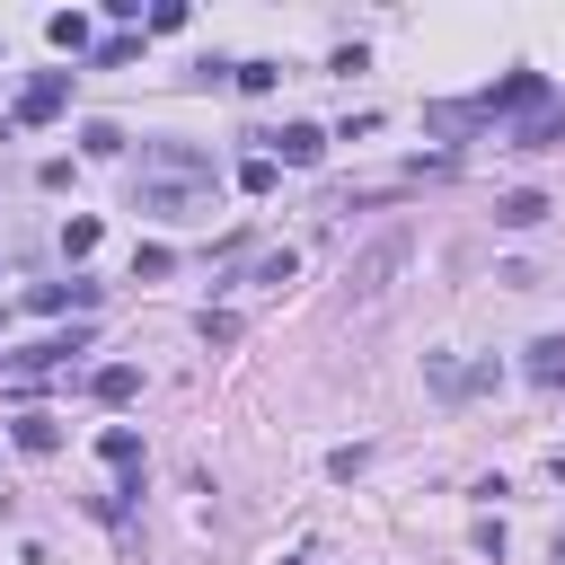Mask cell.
Wrapping results in <instances>:
<instances>
[{
    "mask_svg": "<svg viewBox=\"0 0 565 565\" xmlns=\"http://www.w3.org/2000/svg\"><path fill=\"white\" fill-rule=\"evenodd\" d=\"M212 150L194 141H141V177H132V203L159 212V221H212Z\"/></svg>",
    "mask_w": 565,
    "mask_h": 565,
    "instance_id": "cell-1",
    "label": "cell"
},
{
    "mask_svg": "<svg viewBox=\"0 0 565 565\" xmlns=\"http://www.w3.org/2000/svg\"><path fill=\"white\" fill-rule=\"evenodd\" d=\"M406 256H415V238H406V230L371 238V247L353 256V274H344V300H353V309H380V300H388V282L406 274Z\"/></svg>",
    "mask_w": 565,
    "mask_h": 565,
    "instance_id": "cell-2",
    "label": "cell"
},
{
    "mask_svg": "<svg viewBox=\"0 0 565 565\" xmlns=\"http://www.w3.org/2000/svg\"><path fill=\"white\" fill-rule=\"evenodd\" d=\"M539 106H556V88H547L539 71H503V79L477 97V115H486V124H494V115H512V124H521V115H539Z\"/></svg>",
    "mask_w": 565,
    "mask_h": 565,
    "instance_id": "cell-3",
    "label": "cell"
},
{
    "mask_svg": "<svg viewBox=\"0 0 565 565\" xmlns=\"http://www.w3.org/2000/svg\"><path fill=\"white\" fill-rule=\"evenodd\" d=\"M71 106V71H35L26 88H18V106H9V124H53Z\"/></svg>",
    "mask_w": 565,
    "mask_h": 565,
    "instance_id": "cell-4",
    "label": "cell"
},
{
    "mask_svg": "<svg viewBox=\"0 0 565 565\" xmlns=\"http://www.w3.org/2000/svg\"><path fill=\"white\" fill-rule=\"evenodd\" d=\"M256 141H265L274 168H318V159H327V132H318V124H282V132H256Z\"/></svg>",
    "mask_w": 565,
    "mask_h": 565,
    "instance_id": "cell-5",
    "label": "cell"
},
{
    "mask_svg": "<svg viewBox=\"0 0 565 565\" xmlns=\"http://www.w3.org/2000/svg\"><path fill=\"white\" fill-rule=\"evenodd\" d=\"M9 441H18L26 459H53V450H62V415H44V406H26V415L9 424Z\"/></svg>",
    "mask_w": 565,
    "mask_h": 565,
    "instance_id": "cell-6",
    "label": "cell"
},
{
    "mask_svg": "<svg viewBox=\"0 0 565 565\" xmlns=\"http://www.w3.org/2000/svg\"><path fill=\"white\" fill-rule=\"evenodd\" d=\"M433 388H441V397H477V388H494V362H468V371H459L450 353H433Z\"/></svg>",
    "mask_w": 565,
    "mask_h": 565,
    "instance_id": "cell-7",
    "label": "cell"
},
{
    "mask_svg": "<svg viewBox=\"0 0 565 565\" xmlns=\"http://www.w3.org/2000/svg\"><path fill=\"white\" fill-rule=\"evenodd\" d=\"M556 141H565V106H539L512 124V150H556Z\"/></svg>",
    "mask_w": 565,
    "mask_h": 565,
    "instance_id": "cell-8",
    "label": "cell"
},
{
    "mask_svg": "<svg viewBox=\"0 0 565 565\" xmlns=\"http://www.w3.org/2000/svg\"><path fill=\"white\" fill-rule=\"evenodd\" d=\"M539 221H547V194H539V185H521V194L494 203V230H539Z\"/></svg>",
    "mask_w": 565,
    "mask_h": 565,
    "instance_id": "cell-9",
    "label": "cell"
},
{
    "mask_svg": "<svg viewBox=\"0 0 565 565\" xmlns=\"http://www.w3.org/2000/svg\"><path fill=\"white\" fill-rule=\"evenodd\" d=\"M88 397H97V406H132V397H141V371H132V362H106V371L88 380Z\"/></svg>",
    "mask_w": 565,
    "mask_h": 565,
    "instance_id": "cell-10",
    "label": "cell"
},
{
    "mask_svg": "<svg viewBox=\"0 0 565 565\" xmlns=\"http://www.w3.org/2000/svg\"><path fill=\"white\" fill-rule=\"evenodd\" d=\"M26 300H35V309H97V282H79V274H71V282H35Z\"/></svg>",
    "mask_w": 565,
    "mask_h": 565,
    "instance_id": "cell-11",
    "label": "cell"
},
{
    "mask_svg": "<svg viewBox=\"0 0 565 565\" xmlns=\"http://www.w3.org/2000/svg\"><path fill=\"white\" fill-rule=\"evenodd\" d=\"M521 371H530V380H539V388H565V335H539V344H530V362H521Z\"/></svg>",
    "mask_w": 565,
    "mask_h": 565,
    "instance_id": "cell-12",
    "label": "cell"
},
{
    "mask_svg": "<svg viewBox=\"0 0 565 565\" xmlns=\"http://www.w3.org/2000/svg\"><path fill=\"white\" fill-rule=\"evenodd\" d=\"M97 450H106V468H141V433H132V424H106Z\"/></svg>",
    "mask_w": 565,
    "mask_h": 565,
    "instance_id": "cell-13",
    "label": "cell"
},
{
    "mask_svg": "<svg viewBox=\"0 0 565 565\" xmlns=\"http://www.w3.org/2000/svg\"><path fill=\"white\" fill-rule=\"evenodd\" d=\"M44 35H53L62 53H88V18H79V9H62V18H44Z\"/></svg>",
    "mask_w": 565,
    "mask_h": 565,
    "instance_id": "cell-14",
    "label": "cell"
},
{
    "mask_svg": "<svg viewBox=\"0 0 565 565\" xmlns=\"http://www.w3.org/2000/svg\"><path fill=\"white\" fill-rule=\"evenodd\" d=\"M424 124H433V132H477L486 115H477V106H424Z\"/></svg>",
    "mask_w": 565,
    "mask_h": 565,
    "instance_id": "cell-15",
    "label": "cell"
},
{
    "mask_svg": "<svg viewBox=\"0 0 565 565\" xmlns=\"http://www.w3.org/2000/svg\"><path fill=\"white\" fill-rule=\"evenodd\" d=\"M230 79H238V88H247V97H265V88H274V79H282V62H238V71H230Z\"/></svg>",
    "mask_w": 565,
    "mask_h": 565,
    "instance_id": "cell-16",
    "label": "cell"
},
{
    "mask_svg": "<svg viewBox=\"0 0 565 565\" xmlns=\"http://www.w3.org/2000/svg\"><path fill=\"white\" fill-rule=\"evenodd\" d=\"M274 177H282V168H274V159H265V150H256V159H247V168H238V194H274Z\"/></svg>",
    "mask_w": 565,
    "mask_h": 565,
    "instance_id": "cell-17",
    "label": "cell"
},
{
    "mask_svg": "<svg viewBox=\"0 0 565 565\" xmlns=\"http://www.w3.org/2000/svg\"><path fill=\"white\" fill-rule=\"evenodd\" d=\"M291 265H300V256H291V247H274V256H256V265H247V274H256V282H274V291H282V282H291Z\"/></svg>",
    "mask_w": 565,
    "mask_h": 565,
    "instance_id": "cell-18",
    "label": "cell"
},
{
    "mask_svg": "<svg viewBox=\"0 0 565 565\" xmlns=\"http://www.w3.org/2000/svg\"><path fill=\"white\" fill-rule=\"evenodd\" d=\"M132 53H141V35H106V44H97V71H124Z\"/></svg>",
    "mask_w": 565,
    "mask_h": 565,
    "instance_id": "cell-19",
    "label": "cell"
},
{
    "mask_svg": "<svg viewBox=\"0 0 565 565\" xmlns=\"http://www.w3.org/2000/svg\"><path fill=\"white\" fill-rule=\"evenodd\" d=\"M88 247H97V221H88V212H79V221H62V256H88Z\"/></svg>",
    "mask_w": 565,
    "mask_h": 565,
    "instance_id": "cell-20",
    "label": "cell"
},
{
    "mask_svg": "<svg viewBox=\"0 0 565 565\" xmlns=\"http://www.w3.org/2000/svg\"><path fill=\"white\" fill-rule=\"evenodd\" d=\"M168 265H177V256H168V247H132V282H141V274H150V282H159V274H168Z\"/></svg>",
    "mask_w": 565,
    "mask_h": 565,
    "instance_id": "cell-21",
    "label": "cell"
},
{
    "mask_svg": "<svg viewBox=\"0 0 565 565\" xmlns=\"http://www.w3.org/2000/svg\"><path fill=\"white\" fill-rule=\"evenodd\" d=\"M203 344H238V318L230 309H203Z\"/></svg>",
    "mask_w": 565,
    "mask_h": 565,
    "instance_id": "cell-22",
    "label": "cell"
},
{
    "mask_svg": "<svg viewBox=\"0 0 565 565\" xmlns=\"http://www.w3.org/2000/svg\"><path fill=\"white\" fill-rule=\"evenodd\" d=\"M547 565H565V530H556V547H547Z\"/></svg>",
    "mask_w": 565,
    "mask_h": 565,
    "instance_id": "cell-23",
    "label": "cell"
}]
</instances>
